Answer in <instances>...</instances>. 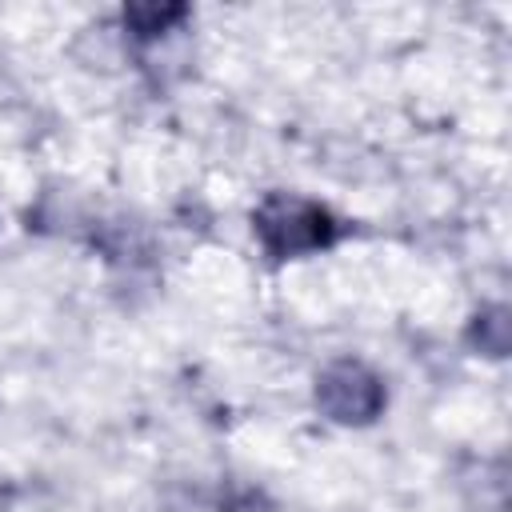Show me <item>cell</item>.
<instances>
[{
  "mask_svg": "<svg viewBox=\"0 0 512 512\" xmlns=\"http://www.w3.org/2000/svg\"><path fill=\"white\" fill-rule=\"evenodd\" d=\"M252 232L264 244L268 256L288 260V256H304L316 248H328L336 240V220L328 216V208L292 196V192H272L256 204L252 212Z\"/></svg>",
  "mask_w": 512,
  "mask_h": 512,
  "instance_id": "obj_1",
  "label": "cell"
},
{
  "mask_svg": "<svg viewBox=\"0 0 512 512\" xmlns=\"http://www.w3.org/2000/svg\"><path fill=\"white\" fill-rule=\"evenodd\" d=\"M316 408L336 424H368L384 408V384L356 360H340L316 380Z\"/></svg>",
  "mask_w": 512,
  "mask_h": 512,
  "instance_id": "obj_2",
  "label": "cell"
},
{
  "mask_svg": "<svg viewBox=\"0 0 512 512\" xmlns=\"http://www.w3.org/2000/svg\"><path fill=\"white\" fill-rule=\"evenodd\" d=\"M176 16H184V8H128V12H124V20L136 28V36H156V32H164V24L176 20Z\"/></svg>",
  "mask_w": 512,
  "mask_h": 512,
  "instance_id": "obj_3",
  "label": "cell"
}]
</instances>
